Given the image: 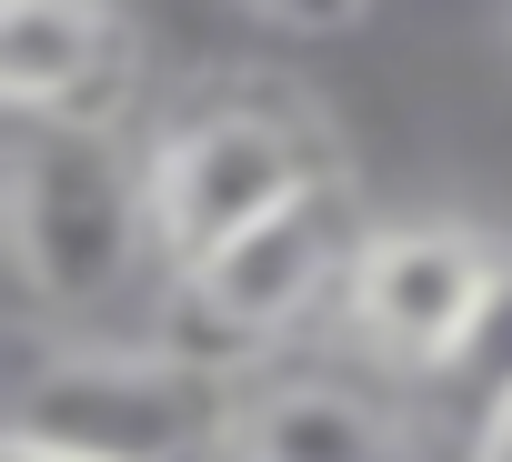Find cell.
I'll use <instances>...</instances> for the list:
<instances>
[{
  "label": "cell",
  "instance_id": "52a82bcc",
  "mask_svg": "<svg viewBox=\"0 0 512 462\" xmlns=\"http://www.w3.org/2000/svg\"><path fill=\"white\" fill-rule=\"evenodd\" d=\"M141 91V31L101 0H21L0 21V111L61 121V131H121Z\"/></svg>",
  "mask_w": 512,
  "mask_h": 462
},
{
  "label": "cell",
  "instance_id": "7a4b0ae2",
  "mask_svg": "<svg viewBox=\"0 0 512 462\" xmlns=\"http://www.w3.org/2000/svg\"><path fill=\"white\" fill-rule=\"evenodd\" d=\"M362 242H372V221H362L352 181L302 191L292 211L251 221L241 242H221L211 262H191V272L161 282V322H171L161 352L201 362L211 382H241L262 352H282L322 302L342 312V282H352Z\"/></svg>",
  "mask_w": 512,
  "mask_h": 462
},
{
  "label": "cell",
  "instance_id": "5b68a950",
  "mask_svg": "<svg viewBox=\"0 0 512 462\" xmlns=\"http://www.w3.org/2000/svg\"><path fill=\"white\" fill-rule=\"evenodd\" d=\"M502 282H512V242L502 231H472V221H372V242H362V262L342 282V332L392 372V392H432L472 352V332H482Z\"/></svg>",
  "mask_w": 512,
  "mask_h": 462
},
{
  "label": "cell",
  "instance_id": "3957f363",
  "mask_svg": "<svg viewBox=\"0 0 512 462\" xmlns=\"http://www.w3.org/2000/svg\"><path fill=\"white\" fill-rule=\"evenodd\" d=\"M141 181H151V231H161V282L211 262L221 242H241L251 221L292 211L302 191L342 181L322 161V131L292 111V101H262V91H221V101H191L181 121H161L141 141Z\"/></svg>",
  "mask_w": 512,
  "mask_h": 462
},
{
  "label": "cell",
  "instance_id": "ba28073f",
  "mask_svg": "<svg viewBox=\"0 0 512 462\" xmlns=\"http://www.w3.org/2000/svg\"><path fill=\"white\" fill-rule=\"evenodd\" d=\"M462 462H512V402H502V412L472 432V452H462Z\"/></svg>",
  "mask_w": 512,
  "mask_h": 462
},
{
  "label": "cell",
  "instance_id": "6da1fadb",
  "mask_svg": "<svg viewBox=\"0 0 512 462\" xmlns=\"http://www.w3.org/2000/svg\"><path fill=\"white\" fill-rule=\"evenodd\" d=\"M0 242L41 322H101L141 272H161L141 151L121 131L11 121L0 131Z\"/></svg>",
  "mask_w": 512,
  "mask_h": 462
},
{
  "label": "cell",
  "instance_id": "8992f818",
  "mask_svg": "<svg viewBox=\"0 0 512 462\" xmlns=\"http://www.w3.org/2000/svg\"><path fill=\"white\" fill-rule=\"evenodd\" d=\"M221 462H452V452L412 392H382L332 362H282L231 382Z\"/></svg>",
  "mask_w": 512,
  "mask_h": 462
},
{
  "label": "cell",
  "instance_id": "277c9868",
  "mask_svg": "<svg viewBox=\"0 0 512 462\" xmlns=\"http://www.w3.org/2000/svg\"><path fill=\"white\" fill-rule=\"evenodd\" d=\"M231 382L161 342H61L11 392V452L41 462H221Z\"/></svg>",
  "mask_w": 512,
  "mask_h": 462
},
{
  "label": "cell",
  "instance_id": "9c48e42d",
  "mask_svg": "<svg viewBox=\"0 0 512 462\" xmlns=\"http://www.w3.org/2000/svg\"><path fill=\"white\" fill-rule=\"evenodd\" d=\"M11 462H41V452H11Z\"/></svg>",
  "mask_w": 512,
  "mask_h": 462
}]
</instances>
